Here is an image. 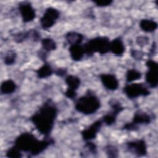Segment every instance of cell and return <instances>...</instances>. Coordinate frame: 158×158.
I'll use <instances>...</instances> for the list:
<instances>
[{
    "instance_id": "cell-27",
    "label": "cell",
    "mask_w": 158,
    "mask_h": 158,
    "mask_svg": "<svg viewBox=\"0 0 158 158\" xmlns=\"http://www.w3.org/2000/svg\"><path fill=\"white\" fill-rule=\"evenodd\" d=\"M104 151L109 157H117L118 151L117 148L113 145H107L104 148Z\"/></svg>"
},
{
    "instance_id": "cell-9",
    "label": "cell",
    "mask_w": 158,
    "mask_h": 158,
    "mask_svg": "<svg viewBox=\"0 0 158 158\" xmlns=\"http://www.w3.org/2000/svg\"><path fill=\"white\" fill-rule=\"evenodd\" d=\"M126 148L129 152L137 157L145 156L148 152L146 143L143 139L126 143Z\"/></svg>"
},
{
    "instance_id": "cell-34",
    "label": "cell",
    "mask_w": 158,
    "mask_h": 158,
    "mask_svg": "<svg viewBox=\"0 0 158 158\" xmlns=\"http://www.w3.org/2000/svg\"><path fill=\"white\" fill-rule=\"evenodd\" d=\"M67 72V70L66 69L59 68V69H57L56 70H55L54 73L57 76L62 77H64L66 75Z\"/></svg>"
},
{
    "instance_id": "cell-24",
    "label": "cell",
    "mask_w": 158,
    "mask_h": 158,
    "mask_svg": "<svg viewBox=\"0 0 158 158\" xmlns=\"http://www.w3.org/2000/svg\"><path fill=\"white\" fill-rule=\"evenodd\" d=\"M22 155L21 151L15 145L9 148L6 152V157L10 158H20Z\"/></svg>"
},
{
    "instance_id": "cell-18",
    "label": "cell",
    "mask_w": 158,
    "mask_h": 158,
    "mask_svg": "<svg viewBox=\"0 0 158 158\" xmlns=\"http://www.w3.org/2000/svg\"><path fill=\"white\" fill-rule=\"evenodd\" d=\"M17 88V85L15 83L10 80H4V81L2 82L1 85V93L2 94H10L13 93Z\"/></svg>"
},
{
    "instance_id": "cell-28",
    "label": "cell",
    "mask_w": 158,
    "mask_h": 158,
    "mask_svg": "<svg viewBox=\"0 0 158 158\" xmlns=\"http://www.w3.org/2000/svg\"><path fill=\"white\" fill-rule=\"evenodd\" d=\"M84 149L86 150V152H89L92 155H94L97 153L96 145L91 141H86V143L84 146Z\"/></svg>"
},
{
    "instance_id": "cell-13",
    "label": "cell",
    "mask_w": 158,
    "mask_h": 158,
    "mask_svg": "<svg viewBox=\"0 0 158 158\" xmlns=\"http://www.w3.org/2000/svg\"><path fill=\"white\" fill-rule=\"evenodd\" d=\"M109 51L118 56H121L123 54L125 51V47L120 37H117L110 41Z\"/></svg>"
},
{
    "instance_id": "cell-29",
    "label": "cell",
    "mask_w": 158,
    "mask_h": 158,
    "mask_svg": "<svg viewBox=\"0 0 158 158\" xmlns=\"http://www.w3.org/2000/svg\"><path fill=\"white\" fill-rule=\"evenodd\" d=\"M136 42L139 46L143 48L149 43V38L145 36H139L136 38Z\"/></svg>"
},
{
    "instance_id": "cell-5",
    "label": "cell",
    "mask_w": 158,
    "mask_h": 158,
    "mask_svg": "<svg viewBox=\"0 0 158 158\" xmlns=\"http://www.w3.org/2000/svg\"><path fill=\"white\" fill-rule=\"evenodd\" d=\"M123 91L129 99H135L139 96H147L150 94V91L143 83H131L126 85Z\"/></svg>"
},
{
    "instance_id": "cell-3",
    "label": "cell",
    "mask_w": 158,
    "mask_h": 158,
    "mask_svg": "<svg viewBox=\"0 0 158 158\" xmlns=\"http://www.w3.org/2000/svg\"><path fill=\"white\" fill-rule=\"evenodd\" d=\"M100 107V100L90 89L87 90L84 95L80 97L75 104V110L85 115L95 113Z\"/></svg>"
},
{
    "instance_id": "cell-32",
    "label": "cell",
    "mask_w": 158,
    "mask_h": 158,
    "mask_svg": "<svg viewBox=\"0 0 158 158\" xmlns=\"http://www.w3.org/2000/svg\"><path fill=\"white\" fill-rule=\"evenodd\" d=\"M30 38L32 39L34 41H38L40 40V33L36 29L30 30Z\"/></svg>"
},
{
    "instance_id": "cell-12",
    "label": "cell",
    "mask_w": 158,
    "mask_h": 158,
    "mask_svg": "<svg viewBox=\"0 0 158 158\" xmlns=\"http://www.w3.org/2000/svg\"><path fill=\"white\" fill-rule=\"evenodd\" d=\"M99 78L103 86L110 91L116 90L119 85V82L114 74L102 73L99 75Z\"/></svg>"
},
{
    "instance_id": "cell-15",
    "label": "cell",
    "mask_w": 158,
    "mask_h": 158,
    "mask_svg": "<svg viewBox=\"0 0 158 158\" xmlns=\"http://www.w3.org/2000/svg\"><path fill=\"white\" fill-rule=\"evenodd\" d=\"M67 43L71 45L80 44L83 40V35L76 31H69L65 35Z\"/></svg>"
},
{
    "instance_id": "cell-25",
    "label": "cell",
    "mask_w": 158,
    "mask_h": 158,
    "mask_svg": "<svg viewBox=\"0 0 158 158\" xmlns=\"http://www.w3.org/2000/svg\"><path fill=\"white\" fill-rule=\"evenodd\" d=\"M117 115H116L115 114L110 111L109 113L105 114L101 118V119L104 124H106V125L110 126L115 122L117 120Z\"/></svg>"
},
{
    "instance_id": "cell-6",
    "label": "cell",
    "mask_w": 158,
    "mask_h": 158,
    "mask_svg": "<svg viewBox=\"0 0 158 158\" xmlns=\"http://www.w3.org/2000/svg\"><path fill=\"white\" fill-rule=\"evenodd\" d=\"M151 122V117L148 113L139 110L134 114L132 121L125 123L122 129L128 131H135L138 129V125L149 124Z\"/></svg>"
},
{
    "instance_id": "cell-8",
    "label": "cell",
    "mask_w": 158,
    "mask_h": 158,
    "mask_svg": "<svg viewBox=\"0 0 158 158\" xmlns=\"http://www.w3.org/2000/svg\"><path fill=\"white\" fill-rule=\"evenodd\" d=\"M59 16L60 13L57 9L52 7H48L40 20L41 27L44 30L51 28L56 23Z\"/></svg>"
},
{
    "instance_id": "cell-19",
    "label": "cell",
    "mask_w": 158,
    "mask_h": 158,
    "mask_svg": "<svg viewBox=\"0 0 158 158\" xmlns=\"http://www.w3.org/2000/svg\"><path fill=\"white\" fill-rule=\"evenodd\" d=\"M65 82L67 85V89L77 91L80 85L81 81L78 77L73 75H69L65 77Z\"/></svg>"
},
{
    "instance_id": "cell-23",
    "label": "cell",
    "mask_w": 158,
    "mask_h": 158,
    "mask_svg": "<svg viewBox=\"0 0 158 158\" xmlns=\"http://www.w3.org/2000/svg\"><path fill=\"white\" fill-rule=\"evenodd\" d=\"M17 57V54L14 50L8 51L4 57V62L6 65H10L15 63Z\"/></svg>"
},
{
    "instance_id": "cell-17",
    "label": "cell",
    "mask_w": 158,
    "mask_h": 158,
    "mask_svg": "<svg viewBox=\"0 0 158 158\" xmlns=\"http://www.w3.org/2000/svg\"><path fill=\"white\" fill-rule=\"evenodd\" d=\"M35 72L36 73V75L38 78L43 79L51 76L53 73H54V71L51 66L48 63L45 62L42 66L35 70Z\"/></svg>"
},
{
    "instance_id": "cell-4",
    "label": "cell",
    "mask_w": 158,
    "mask_h": 158,
    "mask_svg": "<svg viewBox=\"0 0 158 158\" xmlns=\"http://www.w3.org/2000/svg\"><path fill=\"white\" fill-rule=\"evenodd\" d=\"M109 39L106 36H98L88 40L84 45L85 54L91 56L94 53L105 54L109 52Z\"/></svg>"
},
{
    "instance_id": "cell-22",
    "label": "cell",
    "mask_w": 158,
    "mask_h": 158,
    "mask_svg": "<svg viewBox=\"0 0 158 158\" xmlns=\"http://www.w3.org/2000/svg\"><path fill=\"white\" fill-rule=\"evenodd\" d=\"M13 40L17 43H21L28 38H30V30L17 32L12 35Z\"/></svg>"
},
{
    "instance_id": "cell-14",
    "label": "cell",
    "mask_w": 158,
    "mask_h": 158,
    "mask_svg": "<svg viewBox=\"0 0 158 158\" xmlns=\"http://www.w3.org/2000/svg\"><path fill=\"white\" fill-rule=\"evenodd\" d=\"M70 57L74 61L81 60L85 54L83 46L81 44H75L70 46L69 48Z\"/></svg>"
},
{
    "instance_id": "cell-26",
    "label": "cell",
    "mask_w": 158,
    "mask_h": 158,
    "mask_svg": "<svg viewBox=\"0 0 158 158\" xmlns=\"http://www.w3.org/2000/svg\"><path fill=\"white\" fill-rule=\"evenodd\" d=\"M109 105L111 107V112H112L113 113L117 115L120 112H121L124 109V107L122 106V104L118 101L116 100H110L109 101Z\"/></svg>"
},
{
    "instance_id": "cell-20",
    "label": "cell",
    "mask_w": 158,
    "mask_h": 158,
    "mask_svg": "<svg viewBox=\"0 0 158 158\" xmlns=\"http://www.w3.org/2000/svg\"><path fill=\"white\" fill-rule=\"evenodd\" d=\"M43 49L45 52H51L54 51L57 48V44L54 40L51 38H43L41 40Z\"/></svg>"
},
{
    "instance_id": "cell-16",
    "label": "cell",
    "mask_w": 158,
    "mask_h": 158,
    "mask_svg": "<svg viewBox=\"0 0 158 158\" xmlns=\"http://www.w3.org/2000/svg\"><path fill=\"white\" fill-rule=\"evenodd\" d=\"M140 28L144 32L151 33L157 28V23L153 20L144 19H141L139 23Z\"/></svg>"
},
{
    "instance_id": "cell-1",
    "label": "cell",
    "mask_w": 158,
    "mask_h": 158,
    "mask_svg": "<svg viewBox=\"0 0 158 158\" xmlns=\"http://www.w3.org/2000/svg\"><path fill=\"white\" fill-rule=\"evenodd\" d=\"M57 108L54 102L48 99L30 117V120L44 137L50 136L57 116Z\"/></svg>"
},
{
    "instance_id": "cell-7",
    "label": "cell",
    "mask_w": 158,
    "mask_h": 158,
    "mask_svg": "<svg viewBox=\"0 0 158 158\" xmlns=\"http://www.w3.org/2000/svg\"><path fill=\"white\" fill-rule=\"evenodd\" d=\"M148 71L145 74V81L149 87L154 88L158 85V64L152 60L148 59L146 62Z\"/></svg>"
},
{
    "instance_id": "cell-21",
    "label": "cell",
    "mask_w": 158,
    "mask_h": 158,
    "mask_svg": "<svg viewBox=\"0 0 158 158\" xmlns=\"http://www.w3.org/2000/svg\"><path fill=\"white\" fill-rule=\"evenodd\" d=\"M142 74L138 70L131 69H129L126 72V81L128 83L139 80L141 78Z\"/></svg>"
},
{
    "instance_id": "cell-10",
    "label": "cell",
    "mask_w": 158,
    "mask_h": 158,
    "mask_svg": "<svg viewBox=\"0 0 158 158\" xmlns=\"http://www.w3.org/2000/svg\"><path fill=\"white\" fill-rule=\"evenodd\" d=\"M18 9L24 23L31 22L36 17L35 10L29 2L23 1L20 2L18 5Z\"/></svg>"
},
{
    "instance_id": "cell-33",
    "label": "cell",
    "mask_w": 158,
    "mask_h": 158,
    "mask_svg": "<svg viewBox=\"0 0 158 158\" xmlns=\"http://www.w3.org/2000/svg\"><path fill=\"white\" fill-rule=\"evenodd\" d=\"M64 95L69 99H75L77 95V91H72L67 89L66 91L64 92Z\"/></svg>"
},
{
    "instance_id": "cell-11",
    "label": "cell",
    "mask_w": 158,
    "mask_h": 158,
    "mask_svg": "<svg viewBox=\"0 0 158 158\" xmlns=\"http://www.w3.org/2000/svg\"><path fill=\"white\" fill-rule=\"evenodd\" d=\"M102 124L103 122L101 118L93 122L86 128L83 130L81 132L83 139L85 141H88L95 139Z\"/></svg>"
},
{
    "instance_id": "cell-30",
    "label": "cell",
    "mask_w": 158,
    "mask_h": 158,
    "mask_svg": "<svg viewBox=\"0 0 158 158\" xmlns=\"http://www.w3.org/2000/svg\"><path fill=\"white\" fill-rule=\"evenodd\" d=\"M130 54L131 57L136 60H141L144 56V52H143L141 51H138L135 49L131 50L130 52Z\"/></svg>"
},
{
    "instance_id": "cell-31",
    "label": "cell",
    "mask_w": 158,
    "mask_h": 158,
    "mask_svg": "<svg viewBox=\"0 0 158 158\" xmlns=\"http://www.w3.org/2000/svg\"><path fill=\"white\" fill-rule=\"evenodd\" d=\"M93 2L99 7H106L110 6L112 3V1L111 0H98L94 1Z\"/></svg>"
},
{
    "instance_id": "cell-2",
    "label": "cell",
    "mask_w": 158,
    "mask_h": 158,
    "mask_svg": "<svg viewBox=\"0 0 158 158\" xmlns=\"http://www.w3.org/2000/svg\"><path fill=\"white\" fill-rule=\"evenodd\" d=\"M54 143V139L50 136L38 140L33 133L24 132L15 138L14 145L21 151L29 153L30 156H36L44 151Z\"/></svg>"
}]
</instances>
